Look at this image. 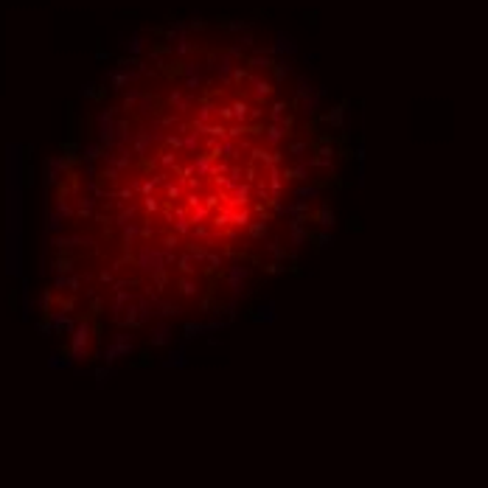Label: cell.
I'll list each match as a JSON object with an SVG mask.
<instances>
[{"label":"cell","instance_id":"cell-1","mask_svg":"<svg viewBox=\"0 0 488 488\" xmlns=\"http://www.w3.org/2000/svg\"><path fill=\"white\" fill-rule=\"evenodd\" d=\"M227 281L233 289H241V284L247 281V267H230L227 270Z\"/></svg>","mask_w":488,"mask_h":488},{"label":"cell","instance_id":"cell-2","mask_svg":"<svg viewBox=\"0 0 488 488\" xmlns=\"http://www.w3.org/2000/svg\"><path fill=\"white\" fill-rule=\"evenodd\" d=\"M275 51L292 54V51H295V39H289V34H278V45H275Z\"/></svg>","mask_w":488,"mask_h":488}]
</instances>
